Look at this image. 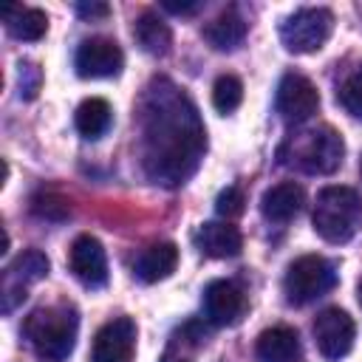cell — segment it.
<instances>
[{
	"label": "cell",
	"instance_id": "23",
	"mask_svg": "<svg viewBox=\"0 0 362 362\" xmlns=\"http://www.w3.org/2000/svg\"><path fill=\"white\" fill-rule=\"evenodd\" d=\"M337 99L345 107V113H351L354 119H362V65L339 85Z\"/></svg>",
	"mask_w": 362,
	"mask_h": 362
},
{
	"label": "cell",
	"instance_id": "25",
	"mask_svg": "<svg viewBox=\"0 0 362 362\" xmlns=\"http://www.w3.org/2000/svg\"><path fill=\"white\" fill-rule=\"evenodd\" d=\"M243 209H246V195H243V189L240 187H226V189H221L218 192V198H215V212L221 215V218H238V215H243Z\"/></svg>",
	"mask_w": 362,
	"mask_h": 362
},
{
	"label": "cell",
	"instance_id": "17",
	"mask_svg": "<svg viewBox=\"0 0 362 362\" xmlns=\"http://www.w3.org/2000/svg\"><path fill=\"white\" fill-rule=\"evenodd\" d=\"M198 246L209 257H235L243 249V235L229 221H209L198 232Z\"/></svg>",
	"mask_w": 362,
	"mask_h": 362
},
{
	"label": "cell",
	"instance_id": "22",
	"mask_svg": "<svg viewBox=\"0 0 362 362\" xmlns=\"http://www.w3.org/2000/svg\"><path fill=\"white\" fill-rule=\"evenodd\" d=\"M243 102V82L235 74H221L212 85V105L218 113H232Z\"/></svg>",
	"mask_w": 362,
	"mask_h": 362
},
{
	"label": "cell",
	"instance_id": "29",
	"mask_svg": "<svg viewBox=\"0 0 362 362\" xmlns=\"http://www.w3.org/2000/svg\"><path fill=\"white\" fill-rule=\"evenodd\" d=\"M356 294H359V305H362V277H359V286H356Z\"/></svg>",
	"mask_w": 362,
	"mask_h": 362
},
{
	"label": "cell",
	"instance_id": "5",
	"mask_svg": "<svg viewBox=\"0 0 362 362\" xmlns=\"http://www.w3.org/2000/svg\"><path fill=\"white\" fill-rule=\"evenodd\" d=\"M337 283V269L322 255H303L288 263L283 277V294L291 305H305L328 294Z\"/></svg>",
	"mask_w": 362,
	"mask_h": 362
},
{
	"label": "cell",
	"instance_id": "16",
	"mask_svg": "<svg viewBox=\"0 0 362 362\" xmlns=\"http://www.w3.org/2000/svg\"><path fill=\"white\" fill-rule=\"evenodd\" d=\"M257 362H294L300 356V337L288 325L266 328L255 342Z\"/></svg>",
	"mask_w": 362,
	"mask_h": 362
},
{
	"label": "cell",
	"instance_id": "10",
	"mask_svg": "<svg viewBox=\"0 0 362 362\" xmlns=\"http://www.w3.org/2000/svg\"><path fill=\"white\" fill-rule=\"evenodd\" d=\"M136 354V322L130 317H116L105 322L90 345V362H133Z\"/></svg>",
	"mask_w": 362,
	"mask_h": 362
},
{
	"label": "cell",
	"instance_id": "24",
	"mask_svg": "<svg viewBox=\"0 0 362 362\" xmlns=\"http://www.w3.org/2000/svg\"><path fill=\"white\" fill-rule=\"evenodd\" d=\"M31 212L48 221H62L71 215V204L57 192H40L31 198Z\"/></svg>",
	"mask_w": 362,
	"mask_h": 362
},
{
	"label": "cell",
	"instance_id": "15",
	"mask_svg": "<svg viewBox=\"0 0 362 362\" xmlns=\"http://www.w3.org/2000/svg\"><path fill=\"white\" fill-rule=\"evenodd\" d=\"M178 266V246L170 240L161 243H150L133 263V272L141 283H158L164 277H170Z\"/></svg>",
	"mask_w": 362,
	"mask_h": 362
},
{
	"label": "cell",
	"instance_id": "13",
	"mask_svg": "<svg viewBox=\"0 0 362 362\" xmlns=\"http://www.w3.org/2000/svg\"><path fill=\"white\" fill-rule=\"evenodd\" d=\"M246 311V294L232 280H212L204 288V317L212 325H235Z\"/></svg>",
	"mask_w": 362,
	"mask_h": 362
},
{
	"label": "cell",
	"instance_id": "21",
	"mask_svg": "<svg viewBox=\"0 0 362 362\" xmlns=\"http://www.w3.org/2000/svg\"><path fill=\"white\" fill-rule=\"evenodd\" d=\"M74 124L79 130L82 139H99L107 133L110 127V105L102 96H90L85 102H79L76 113H74Z\"/></svg>",
	"mask_w": 362,
	"mask_h": 362
},
{
	"label": "cell",
	"instance_id": "2",
	"mask_svg": "<svg viewBox=\"0 0 362 362\" xmlns=\"http://www.w3.org/2000/svg\"><path fill=\"white\" fill-rule=\"evenodd\" d=\"M76 331L79 311L68 303L40 305L23 322V334L42 362H65L76 345Z\"/></svg>",
	"mask_w": 362,
	"mask_h": 362
},
{
	"label": "cell",
	"instance_id": "26",
	"mask_svg": "<svg viewBox=\"0 0 362 362\" xmlns=\"http://www.w3.org/2000/svg\"><path fill=\"white\" fill-rule=\"evenodd\" d=\"M107 3H76V14L79 17H88V20H93V17H107Z\"/></svg>",
	"mask_w": 362,
	"mask_h": 362
},
{
	"label": "cell",
	"instance_id": "4",
	"mask_svg": "<svg viewBox=\"0 0 362 362\" xmlns=\"http://www.w3.org/2000/svg\"><path fill=\"white\" fill-rule=\"evenodd\" d=\"M342 156H345V141L331 124H320V127L294 133L280 147L283 164L300 167L303 173H311V175L334 173L342 164Z\"/></svg>",
	"mask_w": 362,
	"mask_h": 362
},
{
	"label": "cell",
	"instance_id": "3",
	"mask_svg": "<svg viewBox=\"0 0 362 362\" xmlns=\"http://www.w3.org/2000/svg\"><path fill=\"white\" fill-rule=\"evenodd\" d=\"M314 232L328 243H348L362 226V195L354 187L331 184L317 192L311 212Z\"/></svg>",
	"mask_w": 362,
	"mask_h": 362
},
{
	"label": "cell",
	"instance_id": "1",
	"mask_svg": "<svg viewBox=\"0 0 362 362\" xmlns=\"http://www.w3.org/2000/svg\"><path fill=\"white\" fill-rule=\"evenodd\" d=\"M206 150V133L189 96L170 79H153L141 102V164L164 187L184 184Z\"/></svg>",
	"mask_w": 362,
	"mask_h": 362
},
{
	"label": "cell",
	"instance_id": "12",
	"mask_svg": "<svg viewBox=\"0 0 362 362\" xmlns=\"http://www.w3.org/2000/svg\"><path fill=\"white\" fill-rule=\"evenodd\" d=\"M68 263L74 277L88 288H102L107 283V255L93 235H79L71 243Z\"/></svg>",
	"mask_w": 362,
	"mask_h": 362
},
{
	"label": "cell",
	"instance_id": "19",
	"mask_svg": "<svg viewBox=\"0 0 362 362\" xmlns=\"http://www.w3.org/2000/svg\"><path fill=\"white\" fill-rule=\"evenodd\" d=\"M3 20H6L8 34L23 40V42H34V40H40L48 31L45 11L34 8V6H11V8L3 11Z\"/></svg>",
	"mask_w": 362,
	"mask_h": 362
},
{
	"label": "cell",
	"instance_id": "18",
	"mask_svg": "<svg viewBox=\"0 0 362 362\" xmlns=\"http://www.w3.org/2000/svg\"><path fill=\"white\" fill-rule=\"evenodd\" d=\"M243 37H246V20L240 17L238 8H226L212 23L204 25V40L215 51H232L243 42Z\"/></svg>",
	"mask_w": 362,
	"mask_h": 362
},
{
	"label": "cell",
	"instance_id": "14",
	"mask_svg": "<svg viewBox=\"0 0 362 362\" xmlns=\"http://www.w3.org/2000/svg\"><path fill=\"white\" fill-rule=\"evenodd\" d=\"M303 201H305V192L300 184L294 181H280L274 187H269L260 198V212L266 221H274V223H286L291 221L300 209H303Z\"/></svg>",
	"mask_w": 362,
	"mask_h": 362
},
{
	"label": "cell",
	"instance_id": "30",
	"mask_svg": "<svg viewBox=\"0 0 362 362\" xmlns=\"http://www.w3.org/2000/svg\"><path fill=\"white\" fill-rule=\"evenodd\" d=\"M359 170H362V158H359Z\"/></svg>",
	"mask_w": 362,
	"mask_h": 362
},
{
	"label": "cell",
	"instance_id": "6",
	"mask_svg": "<svg viewBox=\"0 0 362 362\" xmlns=\"http://www.w3.org/2000/svg\"><path fill=\"white\" fill-rule=\"evenodd\" d=\"M334 31V14L322 6L297 8L280 25V42L291 54H314L320 51Z\"/></svg>",
	"mask_w": 362,
	"mask_h": 362
},
{
	"label": "cell",
	"instance_id": "9",
	"mask_svg": "<svg viewBox=\"0 0 362 362\" xmlns=\"http://www.w3.org/2000/svg\"><path fill=\"white\" fill-rule=\"evenodd\" d=\"M74 68L82 79H110L119 76L124 68L122 48L107 37H90L76 48Z\"/></svg>",
	"mask_w": 362,
	"mask_h": 362
},
{
	"label": "cell",
	"instance_id": "20",
	"mask_svg": "<svg viewBox=\"0 0 362 362\" xmlns=\"http://www.w3.org/2000/svg\"><path fill=\"white\" fill-rule=\"evenodd\" d=\"M133 34H136V42L141 45V51H147L153 57H164L170 51V45H173V31L156 11H144L136 20Z\"/></svg>",
	"mask_w": 362,
	"mask_h": 362
},
{
	"label": "cell",
	"instance_id": "7",
	"mask_svg": "<svg viewBox=\"0 0 362 362\" xmlns=\"http://www.w3.org/2000/svg\"><path fill=\"white\" fill-rule=\"evenodd\" d=\"M274 107L286 122H308L317 107H320V93L314 88V82L297 71L283 74L280 85H277V96H274Z\"/></svg>",
	"mask_w": 362,
	"mask_h": 362
},
{
	"label": "cell",
	"instance_id": "8",
	"mask_svg": "<svg viewBox=\"0 0 362 362\" xmlns=\"http://www.w3.org/2000/svg\"><path fill=\"white\" fill-rule=\"evenodd\" d=\"M356 339L354 317L342 308H325L314 320V342L325 359H342L351 354Z\"/></svg>",
	"mask_w": 362,
	"mask_h": 362
},
{
	"label": "cell",
	"instance_id": "28",
	"mask_svg": "<svg viewBox=\"0 0 362 362\" xmlns=\"http://www.w3.org/2000/svg\"><path fill=\"white\" fill-rule=\"evenodd\" d=\"M161 362H189V359H181V356H164Z\"/></svg>",
	"mask_w": 362,
	"mask_h": 362
},
{
	"label": "cell",
	"instance_id": "11",
	"mask_svg": "<svg viewBox=\"0 0 362 362\" xmlns=\"http://www.w3.org/2000/svg\"><path fill=\"white\" fill-rule=\"evenodd\" d=\"M48 274V257L37 249H25L23 255H17L8 269H6V280H3V311L8 314L20 300H25V288L37 280H42Z\"/></svg>",
	"mask_w": 362,
	"mask_h": 362
},
{
	"label": "cell",
	"instance_id": "27",
	"mask_svg": "<svg viewBox=\"0 0 362 362\" xmlns=\"http://www.w3.org/2000/svg\"><path fill=\"white\" fill-rule=\"evenodd\" d=\"M161 6L167 11H173V14H195L201 8V3H175V0H164Z\"/></svg>",
	"mask_w": 362,
	"mask_h": 362
}]
</instances>
